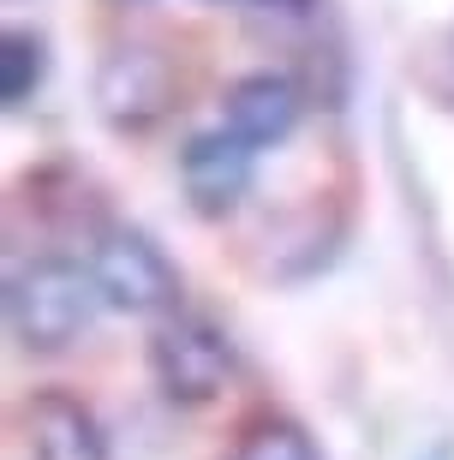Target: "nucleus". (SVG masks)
Masks as SVG:
<instances>
[{
    "mask_svg": "<svg viewBox=\"0 0 454 460\" xmlns=\"http://www.w3.org/2000/svg\"><path fill=\"white\" fill-rule=\"evenodd\" d=\"M36 84H42V42L13 31V36H6V54H0V96L18 108Z\"/></svg>",
    "mask_w": 454,
    "mask_h": 460,
    "instance_id": "nucleus-9",
    "label": "nucleus"
},
{
    "mask_svg": "<svg viewBox=\"0 0 454 460\" xmlns=\"http://www.w3.org/2000/svg\"><path fill=\"white\" fill-rule=\"evenodd\" d=\"M150 376L156 389L180 401V407H203L227 389L234 376V347L216 323L203 317H168V323L150 335Z\"/></svg>",
    "mask_w": 454,
    "mask_h": 460,
    "instance_id": "nucleus-2",
    "label": "nucleus"
},
{
    "mask_svg": "<svg viewBox=\"0 0 454 460\" xmlns=\"http://www.w3.org/2000/svg\"><path fill=\"white\" fill-rule=\"evenodd\" d=\"M102 108H108V119H120V126L156 119L162 108H168V66H162L156 54H144V49L114 54L108 72H102Z\"/></svg>",
    "mask_w": 454,
    "mask_h": 460,
    "instance_id": "nucleus-7",
    "label": "nucleus"
},
{
    "mask_svg": "<svg viewBox=\"0 0 454 460\" xmlns=\"http://www.w3.org/2000/svg\"><path fill=\"white\" fill-rule=\"evenodd\" d=\"M252 173H257V144H245L227 126L198 132L180 150V186L191 198V209H203V216H227L252 191Z\"/></svg>",
    "mask_w": 454,
    "mask_h": 460,
    "instance_id": "nucleus-4",
    "label": "nucleus"
},
{
    "mask_svg": "<svg viewBox=\"0 0 454 460\" xmlns=\"http://www.w3.org/2000/svg\"><path fill=\"white\" fill-rule=\"evenodd\" d=\"M24 443H31V460H114L96 412L60 389L24 401Z\"/></svg>",
    "mask_w": 454,
    "mask_h": 460,
    "instance_id": "nucleus-5",
    "label": "nucleus"
},
{
    "mask_svg": "<svg viewBox=\"0 0 454 460\" xmlns=\"http://www.w3.org/2000/svg\"><path fill=\"white\" fill-rule=\"evenodd\" d=\"M299 90L293 78H275V72H252L227 90V132H239L245 144H281L299 126Z\"/></svg>",
    "mask_w": 454,
    "mask_h": 460,
    "instance_id": "nucleus-6",
    "label": "nucleus"
},
{
    "mask_svg": "<svg viewBox=\"0 0 454 460\" xmlns=\"http://www.w3.org/2000/svg\"><path fill=\"white\" fill-rule=\"evenodd\" d=\"M96 305H102V288L96 275H85L78 263L67 257H42L31 270L13 275L6 288V323L13 335L31 353H60L96 323Z\"/></svg>",
    "mask_w": 454,
    "mask_h": 460,
    "instance_id": "nucleus-1",
    "label": "nucleus"
},
{
    "mask_svg": "<svg viewBox=\"0 0 454 460\" xmlns=\"http://www.w3.org/2000/svg\"><path fill=\"white\" fill-rule=\"evenodd\" d=\"M90 275H96V288H102V305L132 311V317H168L180 305V270L138 227H120V234L102 239Z\"/></svg>",
    "mask_w": 454,
    "mask_h": 460,
    "instance_id": "nucleus-3",
    "label": "nucleus"
},
{
    "mask_svg": "<svg viewBox=\"0 0 454 460\" xmlns=\"http://www.w3.org/2000/svg\"><path fill=\"white\" fill-rule=\"evenodd\" d=\"M234 460H323L311 430L293 425V419H257V425L239 430Z\"/></svg>",
    "mask_w": 454,
    "mask_h": 460,
    "instance_id": "nucleus-8",
    "label": "nucleus"
}]
</instances>
